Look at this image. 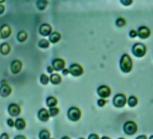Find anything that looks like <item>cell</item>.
<instances>
[{
    "label": "cell",
    "mask_w": 153,
    "mask_h": 139,
    "mask_svg": "<svg viewBox=\"0 0 153 139\" xmlns=\"http://www.w3.org/2000/svg\"><path fill=\"white\" fill-rule=\"evenodd\" d=\"M105 103H106V100L105 99H100L97 100V105L99 107H104L105 105Z\"/></svg>",
    "instance_id": "f1b7e54d"
},
{
    "label": "cell",
    "mask_w": 153,
    "mask_h": 139,
    "mask_svg": "<svg viewBox=\"0 0 153 139\" xmlns=\"http://www.w3.org/2000/svg\"><path fill=\"white\" fill-rule=\"evenodd\" d=\"M125 20L123 19V18H122V17H120V18H118L117 20H116V22H115V24H116V25L117 26H119V27H122V26H123L124 25H125Z\"/></svg>",
    "instance_id": "83f0119b"
},
{
    "label": "cell",
    "mask_w": 153,
    "mask_h": 139,
    "mask_svg": "<svg viewBox=\"0 0 153 139\" xmlns=\"http://www.w3.org/2000/svg\"><path fill=\"white\" fill-rule=\"evenodd\" d=\"M14 139H26V137L23 135H16Z\"/></svg>",
    "instance_id": "e575fe53"
},
{
    "label": "cell",
    "mask_w": 153,
    "mask_h": 139,
    "mask_svg": "<svg viewBox=\"0 0 153 139\" xmlns=\"http://www.w3.org/2000/svg\"><path fill=\"white\" fill-rule=\"evenodd\" d=\"M15 126L17 130H23L25 128L26 126V123H25V120L24 118H17L16 121H15Z\"/></svg>",
    "instance_id": "2e32d148"
},
{
    "label": "cell",
    "mask_w": 153,
    "mask_h": 139,
    "mask_svg": "<svg viewBox=\"0 0 153 139\" xmlns=\"http://www.w3.org/2000/svg\"><path fill=\"white\" fill-rule=\"evenodd\" d=\"M50 136H51V134H50V132L47 129H43V130H42L39 133L40 139H51Z\"/></svg>",
    "instance_id": "7402d4cb"
},
{
    "label": "cell",
    "mask_w": 153,
    "mask_h": 139,
    "mask_svg": "<svg viewBox=\"0 0 153 139\" xmlns=\"http://www.w3.org/2000/svg\"><path fill=\"white\" fill-rule=\"evenodd\" d=\"M50 81H51V83H52V84L57 85V84H59V83L61 82V77H60L59 74L54 73V74H51V75Z\"/></svg>",
    "instance_id": "d6986e66"
},
{
    "label": "cell",
    "mask_w": 153,
    "mask_h": 139,
    "mask_svg": "<svg viewBox=\"0 0 153 139\" xmlns=\"http://www.w3.org/2000/svg\"><path fill=\"white\" fill-rule=\"evenodd\" d=\"M121 3H122L123 5L128 6V5H131V4L132 3V1H131V0H128V1H125V0H122Z\"/></svg>",
    "instance_id": "836d02e7"
},
{
    "label": "cell",
    "mask_w": 153,
    "mask_h": 139,
    "mask_svg": "<svg viewBox=\"0 0 153 139\" xmlns=\"http://www.w3.org/2000/svg\"><path fill=\"white\" fill-rule=\"evenodd\" d=\"M58 101H57V99L54 98V97H49L47 98L46 99V104L49 108H55V106L57 105Z\"/></svg>",
    "instance_id": "ffe728a7"
},
{
    "label": "cell",
    "mask_w": 153,
    "mask_h": 139,
    "mask_svg": "<svg viewBox=\"0 0 153 139\" xmlns=\"http://www.w3.org/2000/svg\"><path fill=\"white\" fill-rule=\"evenodd\" d=\"M50 115L51 116V117H56L58 114H59V109L58 108H50Z\"/></svg>",
    "instance_id": "4316f807"
},
{
    "label": "cell",
    "mask_w": 153,
    "mask_h": 139,
    "mask_svg": "<svg viewBox=\"0 0 153 139\" xmlns=\"http://www.w3.org/2000/svg\"><path fill=\"white\" fill-rule=\"evenodd\" d=\"M0 38H1V37H0Z\"/></svg>",
    "instance_id": "bcb514c9"
},
{
    "label": "cell",
    "mask_w": 153,
    "mask_h": 139,
    "mask_svg": "<svg viewBox=\"0 0 153 139\" xmlns=\"http://www.w3.org/2000/svg\"><path fill=\"white\" fill-rule=\"evenodd\" d=\"M120 68L122 70V72H123L125 73H128V72H130L131 71V69H132V61H131V57L127 53L123 54L121 57Z\"/></svg>",
    "instance_id": "6da1fadb"
},
{
    "label": "cell",
    "mask_w": 153,
    "mask_h": 139,
    "mask_svg": "<svg viewBox=\"0 0 153 139\" xmlns=\"http://www.w3.org/2000/svg\"><path fill=\"white\" fill-rule=\"evenodd\" d=\"M5 12V7L3 5H0V15Z\"/></svg>",
    "instance_id": "d590c367"
},
{
    "label": "cell",
    "mask_w": 153,
    "mask_h": 139,
    "mask_svg": "<svg viewBox=\"0 0 153 139\" xmlns=\"http://www.w3.org/2000/svg\"><path fill=\"white\" fill-rule=\"evenodd\" d=\"M50 117H51L50 112L47 109H45V108H41L39 110V112H38V118L41 121H42V122L48 121L49 118H50Z\"/></svg>",
    "instance_id": "4fadbf2b"
},
{
    "label": "cell",
    "mask_w": 153,
    "mask_h": 139,
    "mask_svg": "<svg viewBox=\"0 0 153 139\" xmlns=\"http://www.w3.org/2000/svg\"><path fill=\"white\" fill-rule=\"evenodd\" d=\"M136 139H147V136H146V135H140V136H138V137H137Z\"/></svg>",
    "instance_id": "f35d334b"
},
{
    "label": "cell",
    "mask_w": 153,
    "mask_h": 139,
    "mask_svg": "<svg viewBox=\"0 0 153 139\" xmlns=\"http://www.w3.org/2000/svg\"><path fill=\"white\" fill-rule=\"evenodd\" d=\"M53 68H52V66H49L48 68H47V71H48V72H50V73H51L52 72H53Z\"/></svg>",
    "instance_id": "8d00e7d4"
},
{
    "label": "cell",
    "mask_w": 153,
    "mask_h": 139,
    "mask_svg": "<svg viewBox=\"0 0 153 139\" xmlns=\"http://www.w3.org/2000/svg\"><path fill=\"white\" fill-rule=\"evenodd\" d=\"M68 117L71 121H78L81 117V112L76 107H71L68 110Z\"/></svg>",
    "instance_id": "3957f363"
},
{
    "label": "cell",
    "mask_w": 153,
    "mask_h": 139,
    "mask_svg": "<svg viewBox=\"0 0 153 139\" xmlns=\"http://www.w3.org/2000/svg\"><path fill=\"white\" fill-rule=\"evenodd\" d=\"M101 139H110L109 137H107V136H104V137H102Z\"/></svg>",
    "instance_id": "60d3db41"
},
{
    "label": "cell",
    "mask_w": 153,
    "mask_h": 139,
    "mask_svg": "<svg viewBox=\"0 0 153 139\" xmlns=\"http://www.w3.org/2000/svg\"><path fill=\"white\" fill-rule=\"evenodd\" d=\"M8 113L12 117H17L21 113V108L16 103H12L8 106Z\"/></svg>",
    "instance_id": "9c48e42d"
},
{
    "label": "cell",
    "mask_w": 153,
    "mask_h": 139,
    "mask_svg": "<svg viewBox=\"0 0 153 139\" xmlns=\"http://www.w3.org/2000/svg\"><path fill=\"white\" fill-rule=\"evenodd\" d=\"M79 139H84V138H79Z\"/></svg>",
    "instance_id": "f6af8a7d"
},
{
    "label": "cell",
    "mask_w": 153,
    "mask_h": 139,
    "mask_svg": "<svg viewBox=\"0 0 153 139\" xmlns=\"http://www.w3.org/2000/svg\"><path fill=\"white\" fill-rule=\"evenodd\" d=\"M38 45H39L40 48L46 49V48H48V47L50 46V43H49V41H47L46 39H42V40L39 41Z\"/></svg>",
    "instance_id": "cb8c5ba5"
},
{
    "label": "cell",
    "mask_w": 153,
    "mask_h": 139,
    "mask_svg": "<svg viewBox=\"0 0 153 139\" xmlns=\"http://www.w3.org/2000/svg\"><path fill=\"white\" fill-rule=\"evenodd\" d=\"M127 102H128V105H129L130 107H135V106L138 104V99H137L136 97L131 96V97L129 98V99H128Z\"/></svg>",
    "instance_id": "d4e9b609"
},
{
    "label": "cell",
    "mask_w": 153,
    "mask_h": 139,
    "mask_svg": "<svg viewBox=\"0 0 153 139\" xmlns=\"http://www.w3.org/2000/svg\"><path fill=\"white\" fill-rule=\"evenodd\" d=\"M48 5V2L46 1V0H38V1L36 2V6L38 7L39 10H43L45 9V7H47Z\"/></svg>",
    "instance_id": "603a6c76"
},
{
    "label": "cell",
    "mask_w": 153,
    "mask_h": 139,
    "mask_svg": "<svg viewBox=\"0 0 153 139\" xmlns=\"http://www.w3.org/2000/svg\"><path fill=\"white\" fill-rule=\"evenodd\" d=\"M68 71H69V72L73 76L78 77V76L82 75V73H83V68L79 64H78V63H73V64L70 65Z\"/></svg>",
    "instance_id": "8992f818"
},
{
    "label": "cell",
    "mask_w": 153,
    "mask_h": 139,
    "mask_svg": "<svg viewBox=\"0 0 153 139\" xmlns=\"http://www.w3.org/2000/svg\"><path fill=\"white\" fill-rule=\"evenodd\" d=\"M11 51V46L7 43H4L0 45V52L3 55H7Z\"/></svg>",
    "instance_id": "e0dca14e"
},
{
    "label": "cell",
    "mask_w": 153,
    "mask_h": 139,
    "mask_svg": "<svg viewBox=\"0 0 153 139\" xmlns=\"http://www.w3.org/2000/svg\"><path fill=\"white\" fill-rule=\"evenodd\" d=\"M5 0H0V5H1V3H4Z\"/></svg>",
    "instance_id": "b9f144b4"
},
{
    "label": "cell",
    "mask_w": 153,
    "mask_h": 139,
    "mask_svg": "<svg viewBox=\"0 0 153 139\" xmlns=\"http://www.w3.org/2000/svg\"><path fill=\"white\" fill-rule=\"evenodd\" d=\"M130 36L131 37H132V38H134V37H136L137 35H138V33H137V31H135V30H131V32H130Z\"/></svg>",
    "instance_id": "4dcf8cb0"
},
{
    "label": "cell",
    "mask_w": 153,
    "mask_h": 139,
    "mask_svg": "<svg viewBox=\"0 0 153 139\" xmlns=\"http://www.w3.org/2000/svg\"><path fill=\"white\" fill-rule=\"evenodd\" d=\"M27 37H28V34L25 31H21L17 34V40L20 43H24L25 41H26Z\"/></svg>",
    "instance_id": "44dd1931"
},
{
    "label": "cell",
    "mask_w": 153,
    "mask_h": 139,
    "mask_svg": "<svg viewBox=\"0 0 153 139\" xmlns=\"http://www.w3.org/2000/svg\"><path fill=\"white\" fill-rule=\"evenodd\" d=\"M64 66H65V61L60 58H57V59H54L52 61V68L57 72L63 71Z\"/></svg>",
    "instance_id": "30bf717a"
},
{
    "label": "cell",
    "mask_w": 153,
    "mask_h": 139,
    "mask_svg": "<svg viewBox=\"0 0 153 139\" xmlns=\"http://www.w3.org/2000/svg\"><path fill=\"white\" fill-rule=\"evenodd\" d=\"M22 62L18 60H15L12 61L11 63V66H10V69H11V72L13 74H17L21 72L22 70Z\"/></svg>",
    "instance_id": "8fae6325"
},
{
    "label": "cell",
    "mask_w": 153,
    "mask_h": 139,
    "mask_svg": "<svg viewBox=\"0 0 153 139\" xmlns=\"http://www.w3.org/2000/svg\"><path fill=\"white\" fill-rule=\"evenodd\" d=\"M123 131L125 134L131 135H134L137 132V125L135 122L133 121H127L124 125H123Z\"/></svg>",
    "instance_id": "277c9868"
},
{
    "label": "cell",
    "mask_w": 153,
    "mask_h": 139,
    "mask_svg": "<svg viewBox=\"0 0 153 139\" xmlns=\"http://www.w3.org/2000/svg\"><path fill=\"white\" fill-rule=\"evenodd\" d=\"M88 139H99V136L97 134H91V135H89Z\"/></svg>",
    "instance_id": "d6a6232c"
},
{
    "label": "cell",
    "mask_w": 153,
    "mask_h": 139,
    "mask_svg": "<svg viewBox=\"0 0 153 139\" xmlns=\"http://www.w3.org/2000/svg\"><path fill=\"white\" fill-rule=\"evenodd\" d=\"M0 139H9V135L7 133H3L0 135Z\"/></svg>",
    "instance_id": "1f68e13d"
},
{
    "label": "cell",
    "mask_w": 153,
    "mask_h": 139,
    "mask_svg": "<svg viewBox=\"0 0 153 139\" xmlns=\"http://www.w3.org/2000/svg\"><path fill=\"white\" fill-rule=\"evenodd\" d=\"M68 72H69V71H68V70H67V69H64L63 71H62V73H63L64 75H67Z\"/></svg>",
    "instance_id": "74e56055"
},
{
    "label": "cell",
    "mask_w": 153,
    "mask_h": 139,
    "mask_svg": "<svg viewBox=\"0 0 153 139\" xmlns=\"http://www.w3.org/2000/svg\"><path fill=\"white\" fill-rule=\"evenodd\" d=\"M7 125H8L10 127H13V126H15V121H14L12 118H8V119L7 120Z\"/></svg>",
    "instance_id": "f546056e"
},
{
    "label": "cell",
    "mask_w": 153,
    "mask_h": 139,
    "mask_svg": "<svg viewBox=\"0 0 153 139\" xmlns=\"http://www.w3.org/2000/svg\"><path fill=\"white\" fill-rule=\"evenodd\" d=\"M40 34L43 36H48L51 34V26L49 24H43L41 25L40 30H39Z\"/></svg>",
    "instance_id": "9a60e30c"
},
{
    "label": "cell",
    "mask_w": 153,
    "mask_h": 139,
    "mask_svg": "<svg viewBox=\"0 0 153 139\" xmlns=\"http://www.w3.org/2000/svg\"><path fill=\"white\" fill-rule=\"evenodd\" d=\"M149 139H153V135H151V136L149 137Z\"/></svg>",
    "instance_id": "7bdbcfd3"
},
{
    "label": "cell",
    "mask_w": 153,
    "mask_h": 139,
    "mask_svg": "<svg viewBox=\"0 0 153 139\" xmlns=\"http://www.w3.org/2000/svg\"><path fill=\"white\" fill-rule=\"evenodd\" d=\"M61 139H70V138H69L68 136H63V137H62Z\"/></svg>",
    "instance_id": "ab89813d"
},
{
    "label": "cell",
    "mask_w": 153,
    "mask_h": 139,
    "mask_svg": "<svg viewBox=\"0 0 153 139\" xmlns=\"http://www.w3.org/2000/svg\"><path fill=\"white\" fill-rule=\"evenodd\" d=\"M97 94L101 97V99H105L111 95V90L108 86L102 85L97 89Z\"/></svg>",
    "instance_id": "ba28073f"
},
{
    "label": "cell",
    "mask_w": 153,
    "mask_h": 139,
    "mask_svg": "<svg viewBox=\"0 0 153 139\" xmlns=\"http://www.w3.org/2000/svg\"><path fill=\"white\" fill-rule=\"evenodd\" d=\"M40 81H41L43 85H46V84H48V82L50 81V78H49L47 75H45V74H42L41 77H40Z\"/></svg>",
    "instance_id": "484cf974"
},
{
    "label": "cell",
    "mask_w": 153,
    "mask_h": 139,
    "mask_svg": "<svg viewBox=\"0 0 153 139\" xmlns=\"http://www.w3.org/2000/svg\"><path fill=\"white\" fill-rule=\"evenodd\" d=\"M131 52H132V53H133L134 56L140 58V57H143L146 54L147 49H146V46L144 44L138 43H135L132 46Z\"/></svg>",
    "instance_id": "7a4b0ae2"
},
{
    "label": "cell",
    "mask_w": 153,
    "mask_h": 139,
    "mask_svg": "<svg viewBox=\"0 0 153 139\" xmlns=\"http://www.w3.org/2000/svg\"><path fill=\"white\" fill-rule=\"evenodd\" d=\"M49 39H50V42H51V43H58V42L60 40V34H59L58 32H53V33H51V34L50 35Z\"/></svg>",
    "instance_id": "ac0fdd59"
},
{
    "label": "cell",
    "mask_w": 153,
    "mask_h": 139,
    "mask_svg": "<svg viewBox=\"0 0 153 139\" xmlns=\"http://www.w3.org/2000/svg\"><path fill=\"white\" fill-rule=\"evenodd\" d=\"M137 33H138V35L141 39H146V38H148L150 35V30L147 26H140L138 29Z\"/></svg>",
    "instance_id": "7c38bea8"
},
{
    "label": "cell",
    "mask_w": 153,
    "mask_h": 139,
    "mask_svg": "<svg viewBox=\"0 0 153 139\" xmlns=\"http://www.w3.org/2000/svg\"><path fill=\"white\" fill-rule=\"evenodd\" d=\"M126 97L124 94L123 93H119V94H116L113 99V103H114V106L116 107V108H123L125 104H126Z\"/></svg>",
    "instance_id": "5b68a950"
},
{
    "label": "cell",
    "mask_w": 153,
    "mask_h": 139,
    "mask_svg": "<svg viewBox=\"0 0 153 139\" xmlns=\"http://www.w3.org/2000/svg\"><path fill=\"white\" fill-rule=\"evenodd\" d=\"M119 139H124V138H119Z\"/></svg>",
    "instance_id": "ee69618b"
},
{
    "label": "cell",
    "mask_w": 153,
    "mask_h": 139,
    "mask_svg": "<svg viewBox=\"0 0 153 139\" xmlns=\"http://www.w3.org/2000/svg\"><path fill=\"white\" fill-rule=\"evenodd\" d=\"M12 29L11 26L7 24H4L0 26V37L3 39H7L11 35Z\"/></svg>",
    "instance_id": "52a82bcc"
},
{
    "label": "cell",
    "mask_w": 153,
    "mask_h": 139,
    "mask_svg": "<svg viewBox=\"0 0 153 139\" xmlns=\"http://www.w3.org/2000/svg\"><path fill=\"white\" fill-rule=\"evenodd\" d=\"M12 92V89L11 87L8 85V84H2L1 87H0V95L2 97L6 98V97H8Z\"/></svg>",
    "instance_id": "5bb4252c"
}]
</instances>
